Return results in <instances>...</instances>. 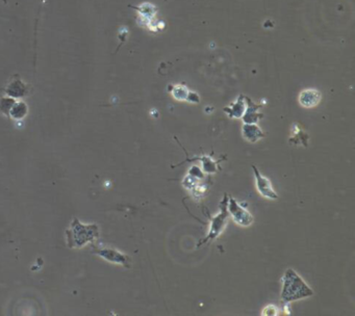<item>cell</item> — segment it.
Wrapping results in <instances>:
<instances>
[{
  "mask_svg": "<svg viewBox=\"0 0 355 316\" xmlns=\"http://www.w3.org/2000/svg\"><path fill=\"white\" fill-rule=\"evenodd\" d=\"M253 173H255V177H256V184H257V190L260 193V195L264 198H267L269 200H277L278 199V195L275 192V190L272 187L271 181L264 175L261 174V172L259 171V169L253 165L252 167Z\"/></svg>",
  "mask_w": 355,
  "mask_h": 316,
  "instance_id": "obj_6",
  "label": "cell"
},
{
  "mask_svg": "<svg viewBox=\"0 0 355 316\" xmlns=\"http://www.w3.org/2000/svg\"><path fill=\"white\" fill-rule=\"evenodd\" d=\"M67 245L71 249H81L99 237V228L97 225H85L79 219L74 218L66 231Z\"/></svg>",
  "mask_w": 355,
  "mask_h": 316,
  "instance_id": "obj_2",
  "label": "cell"
},
{
  "mask_svg": "<svg viewBox=\"0 0 355 316\" xmlns=\"http://www.w3.org/2000/svg\"><path fill=\"white\" fill-rule=\"evenodd\" d=\"M28 112L29 109L27 103H24L23 101H16L9 113V117L14 120H22L23 118L27 117Z\"/></svg>",
  "mask_w": 355,
  "mask_h": 316,
  "instance_id": "obj_12",
  "label": "cell"
},
{
  "mask_svg": "<svg viewBox=\"0 0 355 316\" xmlns=\"http://www.w3.org/2000/svg\"><path fill=\"white\" fill-rule=\"evenodd\" d=\"M278 313V309L275 307V306H268V307H266L265 308V310L263 311V314H265V315H269V316H271V315H276Z\"/></svg>",
  "mask_w": 355,
  "mask_h": 316,
  "instance_id": "obj_16",
  "label": "cell"
},
{
  "mask_svg": "<svg viewBox=\"0 0 355 316\" xmlns=\"http://www.w3.org/2000/svg\"><path fill=\"white\" fill-rule=\"evenodd\" d=\"M227 204H228V196L227 194H225L223 197V200L220 202V212L212 219L208 236L198 244V247L215 241L223 233L224 229L226 228L228 218H230L228 217L230 214H228V210H227Z\"/></svg>",
  "mask_w": 355,
  "mask_h": 316,
  "instance_id": "obj_3",
  "label": "cell"
},
{
  "mask_svg": "<svg viewBox=\"0 0 355 316\" xmlns=\"http://www.w3.org/2000/svg\"><path fill=\"white\" fill-rule=\"evenodd\" d=\"M246 107H247L246 99L243 95H241L233 104L230 105V107H226L224 109V112L230 118L241 119L246 111Z\"/></svg>",
  "mask_w": 355,
  "mask_h": 316,
  "instance_id": "obj_10",
  "label": "cell"
},
{
  "mask_svg": "<svg viewBox=\"0 0 355 316\" xmlns=\"http://www.w3.org/2000/svg\"><path fill=\"white\" fill-rule=\"evenodd\" d=\"M93 250L96 255H98L99 257L109 262L115 263V265H121L125 268H131L132 266L131 258L128 255L119 252L118 250L111 249V248H97V247H94Z\"/></svg>",
  "mask_w": 355,
  "mask_h": 316,
  "instance_id": "obj_5",
  "label": "cell"
},
{
  "mask_svg": "<svg viewBox=\"0 0 355 316\" xmlns=\"http://www.w3.org/2000/svg\"><path fill=\"white\" fill-rule=\"evenodd\" d=\"M322 95L317 89L302 90L298 96V102L304 109H314L320 104Z\"/></svg>",
  "mask_w": 355,
  "mask_h": 316,
  "instance_id": "obj_7",
  "label": "cell"
},
{
  "mask_svg": "<svg viewBox=\"0 0 355 316\" xmlns=\"http://www.w3.org/2000/svg\"><path fill=\"white\" fill-rule=\"evenodd\" d=\"M202 162V166H204V169L207 173L212 174L216 172V164L211 160L210 157H204L201 160Z\"/></svg>",
  "mask_w": 355,
  "mask_h": 316,
  "instance_id": "obj_15",
  "label": "cell"
},
{
  "mask_svg": "<svg viewBox=\"0 0 355 316\" xmlns=\"http://www.w3.org/2000/svg\"><path fill=\"white\" fill-rule=\"evenodd\" d=\"M190 92L191 91L184 85H175L172 86L171 95L177 101H187Z\"/></svg>",
  "mask_w": 355,
  "mask_h": 316,
  "instance_id": "obj_13",
  "label": "cell"
},
{
  "mask_svg": "<svg viewBox=\"0 0 355 316\" xmlns=\"http://www.w3.org/2000/svg\"><path fill=\"white\" fill-rule=\"evenodd\" d=\"M242 136L247 142L252 144L258 143L260 140L266 137L265 133L260 126H258L257 124H246V123H244V125L242 126Z\"/></svg>",
  "mask_w": 355,
  "mask_h": 316,
  "instance_id": "obj_9",
  "label": "cell"
},
{
  "mask_svg": "<svg viewBox=\"0 0 355 316\" xmlns=\"http://www.w3.org/2000/svg\"><path fill=\"white\" fill-rule=\"evenodd\" d=\"M245 99H246L247 107L242 117L243 122L246 124H257L260 120L264 118V115L260 113L262 105L253 102L250 98H245Z\"/></svg>",
  "mask_w": 355,
  "mask_h": 316,
  "instance_id": "obj_8",
  "label": "cell"
},
{
  "mask_svg": "<svg viewBox=\"0 0 355 316\" xmlns=\"http://www.w3.org/2000/svg\"><path fill=\"white\" fill-rule=\"evenodd\" d=\"M6 94L7 96H10L14 99L22 98L28 94V87L25 86V84L20 78H16L8 85L6 89Z\"/></svg>",
  "mask_w": 355,
  "mask_h": 316,
  "instance_id": "obj_11",
  "label": "cell"
},
{
  "mask_svg": "<svg viewBox=\"0 0 355 316\" xmlns=\"http://www.w3.org/2000/svg\"><path fill=\"white\" fill-rule=\"evenodd\" d=\"M227 210L228 214L232 216V219L234 222L241 226V227H249L253 223V217L245 209L241 204L237 202L236 199H234L232 196L228 197V204H227Z\"/></svg>",
  "mask_w": 355,
  "mask_h": 316,
  "instance_id": "obj_4",
  "label": "cell"
},
{
  "mask_svg": "<svg viewBox=\"0 0 355 316\" xmlns=\"http://www.w3.org/2000/svg\"><path fill=\"white\" fill-rule=\"evenodd\" d=\"M187 101L190 102V103H199L200 102V97H199V95L197 93L190 92V95H189Z\"/></svg>",
  "mask_w": 355,
  "mask_h": 316,
  "instance_id": "obj_17",
  "label": "cell"
},
{
  "mask_svg": "<svg viewBox=\"0 0 355 316\" xmlns=\"http://www.w3.org/2000/svg\"><path fill=\"white\" fill-rule=\"evenodd\" d=\"M16 101H17L16 99H14L10 96L0 98V113L6 115V116H9V113H10L11 109L13 108V105L15 104Z\"/></svg>",
  "mask_w": 355,
  "mask_h": 316,
  "instance_id": "obj_14",
  "label": "cell"
},
{
  "mask_svg": "<svg viewBox=\"0 0 355 316\" xmlns=\"http://www.w3.org/2000/svg\"><path fill=\"white\" fill-rule=\"evenodd\" d=\"M282 282L283 289L281 299L285 304L314 296L313 289L293 269H288L285 272Z\"/></svg>",
  "mask_w": 355,
  "mask_h": 316,
  "instance_id": "obj_1",
  "label": "cell"
}]
</instances>
